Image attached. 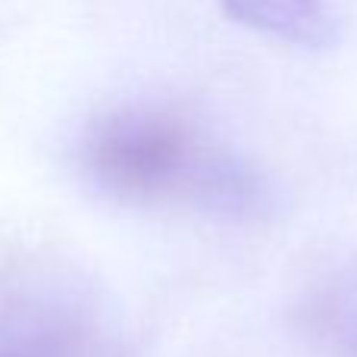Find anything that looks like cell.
Listing matches in <instances>:
<instances>
[{
    "instance_id": "1",
    "label": "cell",
    "mask_w": 357,
    "mask_h": 357,
    "mask_svg": "<svg viewBox=\"0 0 357 357\" xmlns=\"http://www.w3.org/2000/svg\"><path fill=\"white\" fill-rule=\"evenodd\" d=\"M82 176L123 204L188 207L226 220L270 210L264 173L222 144L191 113L157 100H132L91 119L79 144Z\"/></svg>"
},
{
    "instance_id": "2",
    "label": "cell",
    "mask_w": 357,
    "mask_h": 357,
    "mask_svg": "<svg viewBox=\"0 0 357 357\" xmlns=\"http://www.w3.org/2000/svg\"><path fill=\"white\" fill-rule=\"evenodd\" d=\"M0 357H126L119 323L91 276L22 254L0 264Z\"/></svg>"
},
{
    "instance_id": "3",
    "label": "cell",
    "mask_w": 357,
    "mask_h": 357,
    "mask_svg": "<svg viewBox=\"0 0 357 357\" xmlns=\"http://www.w3.org/2000/svg\"><path fill=\"white\" fill-rule=\"evenodd\" d=\"M235 22L285 44L320 50L339 38L335 0H216Z\"/></svg>"
},
{
    "instance_id": "4",
    "label": "cell",
    "mask_w": 357,
    "mask_h": 357,
    "mask_svg": "<svg viewBox=\"0 0 357 357\" xmlns=\"http://www.w3.org/2000/svg\"><path fill=\"white\" fill-rule=\"evenodd\" d=\"M307 326L333 357H357V270L323 279L307 298Z\"/></svg>"
}]
</instances>
